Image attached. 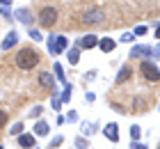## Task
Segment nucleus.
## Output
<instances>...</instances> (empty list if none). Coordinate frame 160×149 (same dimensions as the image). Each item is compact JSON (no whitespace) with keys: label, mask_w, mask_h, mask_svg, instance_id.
Returning a JSON list of instances; mask_svg holds the SVG:
<instances>
[{"label":"nucleus","mask_w":160,"mask_h":149,"mask_svg":"<svg viewBox=\"0 0 160 149\" xmlns=\"http://www.w3.org/2000/svg\"><path fill=\"white\" fill-rule=\"evenodd\" d=\"M78 60H80V53H78V51H71V53H69V62L78 64Z\"/></svg>","instance_id":"16"},{"label":"nucleus","mask_w":160,"mask_h":149,"mask_svg":"<svg viewBox=\"0 0 160 149\" xmlns=\"http://www.w3.org/2000/svg\"><path fill=\"white\" fill-rule=\"evenodd\" d=\"M98 46H101L103 53H110V51H114V41H112V39H101Z\"/></svg>","instance_id":"10"},{"label":"nucleus","mask_w":160,"mask_h":149,"mask_svg":"<svg viewBox=\"0 0 160 149\" xmlns=\"http://www.w3.org/2000/svg\"><path fill=\"white\" fill-rule=\"evenodd\" d=\"M128 78H130V67H121V71L117 76V83H126Z\"/></svg>","instance_id":"14"},{"label":"nucleus","mask_w":160,"mask_h":149,"mask_svg":"<svg viewBox=\"0 0 160 149\" xmlns=\"http://www.w3.org/2000/svg\"><path fill=\"white\" fill-rule=\"evenodd\" d=\"M34 133H37V136H46V133H48V124L46 122H39L37 126H34Z\"/></svg>","instance_id":"15"},{"label":"nucleus","mask_w":160,"mask_h":149,"mask_svg":"<svg viewBox=\"0 0 160 149\" xmlns=\"http://www.w3.org/2000/svg\"><path fill=\"white\" fill-rule=\"evenodd\" d=\"M18 145L23 147V149H30V147H34V136H30V133L21 136V138H18Z\"/></svg>","instance_id":"7"},{"label":"nucleus","mask_w":160,"mask_h":149,"mask_svg":"<svg viewBox=\"0 0 160 149\" xmlns=\"http://www.w3.org/2000/svg\"><path fill=\"white\" fill-rule=\"evenodd\" d=\"M67 46H69V39H67V37H55V41L48 44V48H50V53H53V55H57L60 51H64Z\"/></svg>","instance_id":"4"},{"label":"nucleus","mask_w":160,"mask_h":149,"mask_svg":"<svg viewBox=\"0 0 160 149\" xmlns=\"http://www.w3.org/2000/svg\"><path fill=\"white\" fill-rule=\"evenodd\" d=\"M105 136H108V138H110V140H112V142H114V140H117V138H119V131H117V124H108V126H105Z\"/></svg>","instance_id":"9"},{"label":"nucleus","mask_w":160,"mask_h":149,"mask_svg":"<svg viewBox=\"0 0 160 149\" xmlns=\"http://www.w3.org/2000/svg\"><path fill=\"white\" fill-rule=\"evenodd\" d=\"M149 53H151V48H147V46H135L130 55H133V57H144V55H149Z\"/></svg>","instance_id":"11"},{"label":"nucleus","mask_w":160,"mask_h":149,"mask_svg":"<svg viewBox=\"0 0 160 149\" xmlns=\"http://www.w3.org/2000/svg\"><path fill=\"white\" fill-rule=\"evenodd\" d=\"M16 16H18V21H23V23H32V14L28 9H18Z\"/></svg>","instance_id":"13"},{"label":"nucleus","mask_w":160,"mask_h":149,"mask_svg":"<svg viewBox=\"0 0 160 149\" xmlns=\"http://www.w3.org/2000/svg\"><path fill=\"white\" fill-rule=\"evenodd\" d=\"M130 136H133V140L140 138V126H130Z\"/></svg>","instance_id":"18"},{"label":"nucleus","mask_w":160,"mask_h":149,"mask_svg":"<svg viewBox=\"0 0 160 149\" xmlns=\"http://www.w3.org/2000/svg\"><path fill=\"white\" fill-rule=\"evenodd\" d=\"M0 3H2V5H9V3H12V0H0Z\"/></svg>","instance_id":"26"},{"label":"nucleus","mask_w":160,"mask_h":149,"mask_svg":"<svg viewBox=\"0 0 160 149\" xmlns=\"http://www.w3.org/2000/svg\"><path fill=\"white\" fill-rule=\"evenodd\" d=\"M5 124H7V113H5V110H0V129H2Z\"/></svg>","instance_id":"19"},{"label":"nucleus","mask_w":160,"mask_h":149,"mask_svg":"<svg viewBox=\"0 0 160 149\" xmlns=\"http://www.w3.org/2000/svg\"><path fill=\"white\" fill-rule=\"evenodd\" d=\"M55 73H57V78H60V80H64V73H62V67L60 64H55Z\"/></svg>","instance_id":"20"},{"label":"nucleus","mask_w":160,"mask_h":149,"mask_svg":"<svg viewBox=\"0 0 160 149\" xmlns=\"http://www.w3.org/2000/svg\"><path fill=\"white\" fill-rule=\"evenodd\" d=\"M0 14H5V12H2V9H0Z\"/></svg>","instance_id":"27"},{"label":"nucleus","mask_w":160,"mask_h":149,"mask_svg":"<svg viewBox=\"0 0 160 149\" xmlns=\"http://www.w3.org/2000/svg\"><path fill=\"white\" fill-rule=\"evenodd\" d=\"M39 83H41L43 87L53 89V85H55V80H53V76H50L48 71H43V73H39Z\"/></svg>","instance_id":"6"},{"label":"nucleus","mask_w":160,"mask_h":149,"mask_svg":"<svg viewBox=\"0 0 160 149\" xmlns=\"http://www.w3.org/2000/svg\"><path fill=\"white\" fill-rule=\"evenodd\" d=\"M140 71L144 73V78L149 80V83H158L160 80V71H158V67L153 62H149V60H144V62L140 64Z\"/></svg>","instance_id":"2"},{"label":"nucleus","mask_w":160,"mask_h":149,"mask_svg":"<svg viewBox=\"0 0 160 149\" xmlns=\"http://www.w3.org/2000/svg\"><path fill=\"white\" fill-rule=\"evenodd\" d=\"M39 21H41L43 28H53L57 23V9L55 7H43L41 14H39Z\"/></svg>","instance_id":"3"},{"label":"nucleus","mask_w":160,"mask_h":149,"mask_svg":"<svg viewBox=\"0 0 160 149\" xmlns=\"http://www.w3.org/2000/svg\"><path fill=\"white\" fill-rule=\"evenodd\" d=\"M101 19H103V12H101V9H89V12L82 16V23H85V25H92V23H98Z\"/></svg>","instance_id":"5"},{"label":"nucleus","mask_w":160,"mask_h":149,"mask_svg":"<svg viewBox=\"0 0 160 149\" xmlns=\"http://www.w3.org/2000/svg\"><path fill=\"white\" fill-rule=\"evenodd\" d=\"M30 37H32V39H37V41H39V39H41V35H39V32H37V30H32V32H30Z\"/></svg>","instance_id":"23"},{"label":"nucleus","mask_w":160,"mask_h":149,"mask_svg":"<svg viewBox=\"0 0 160 149\" xmlns=\"http://www.w3.org/2000/svg\"><path fill=\"white\" fill-rule=\"evenodd\" d=\"M144 32H147V28H144V25H137L135 28V35H144Z\"/></svg>","instance_id":"22"},{"label":"nucleus","mask_w":160,"mask_h":149,"mask_svg":"<svg viewBox=\"0 0 160 149\" xmlns=\"http://www.w3.org/2000/svg\"><path fill=\"white\" fill-rule=\"evenodd\" d=\"M156 37H160V25H158V28H156Z\"/></svg>","instance_id":"25"},{"label":"nucleus","mask_w":160,"mask_h":149,"mask_svg":"<svg viewBox=\"0 0 160 149\" xmlns=\"http://www.w3.org/2000/svg\"><path fill=\"white\" fill-rule=\"evenodd\" d=\"M96 44H98V39H96V37H94V35H87V37H82L80 46H82V48H94Z\"/></svg>","instance_id":"8"},{"label":"nucleus","mask_w":160,"mask_h":149,"mask_svg":"<svg viewBox=\"0 0 160 149\" xmlns=\"http://www.w3.org/2000/svg\"><path fill=\"white\" fill-rule=\"evenodd\" d=\"M41 113H43V108H39V106H37V108H34V110H32V113H30V115H32V117H39Z\"/></svg>","instance_id":"21"},{"label":"nucleus","mask_w":160,"mask_h":149,"mask_svg":"<svg viewBox=\"0 0 160 149\" xmlns=\"http://www.w3.org/2000/svg\"><path fill=\"white\" fill-rule=\"evenodd\" d=\"M158 149H160V147H158Z\"/></svg>","instance_id":"29"},{"label":"nucleus","mask_w":160,"mask_h":149,"mask_svg":"<svg viewBox=\"0 0 160 149\" xmlns=\"http://www.w3.org/2000/svg\"><path fill=\"white\" fill-rule=\"evenodd\" d=\"M16 64L21 67V69H32V67L39 64V53L34 48H21L18 55H16Z\"/></svg>","instance_id":"1"},{"label":"nucleus","mask_w":160,"mask_h":149,"mask_svg":"<svg viewBox=\"0 0 160 149\" xmlns=\"http://www.w3.org/2000/svg\"><path fill=\"white\" fill-rule=\"evenodd\" d=\"M133 149H147L144 145H140V142H133Z\"/></svg>","instance_id":"24"},{"label":"nucleus","mask_w":160,"mask_h":149,"mask_svg":"<svg viewBox=\"0 0 160 149\" xmlns=\"http://www.w3.org/2000/svg\"><path fill=\"white\" fill-rule=\"evenodd\" d=\"M0 149H2V147H0Z\"/></svg>","instance_id":"28"},{"label":"nucleus","mask_w":160,"mask_h":149,"mask_svg":"<svg viewBox=\"0 0 160 149\" xmlns=\"http://www.w3.org/2000/svg\"><path fill=\"white\" fill-rule=\"evenodd\" d=\"M16 39H18L16 32H9V35H7V39H5V44H2V48H5V51H9L14 44H16Z\"/></svg>","instance_id":"12"},{"label":"nucleus","mask_w":160,"mask_h":149,"mask_svg":"<svg viewBox=\"0 0 160 149\" xmlns=\"http://www.w3.org/2000/svg\"><path fill=\"white\" fill-rule=\"evenodd\" d=\"M21 131H23V124H14L12 126V136H21Z\"/></svg>","instance_id":"17"}]
</instances>
